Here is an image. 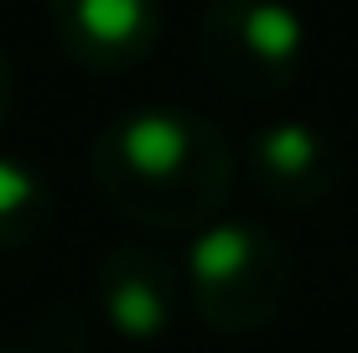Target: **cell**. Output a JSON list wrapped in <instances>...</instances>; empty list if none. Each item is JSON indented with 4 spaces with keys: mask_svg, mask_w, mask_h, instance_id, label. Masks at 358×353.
<instances>
[{
    "mask_svg": "<svg viewBox=\"0 0 358 353\" xmlns=\"http://www.w3.org/2000/svg\"><path fill=\"white\" fill-rule=\"evenodd\" d=\"M89 172L120 218L156 234H197L229 208L239 156L213 120L145 104L115 115L94 136Z\"/></svg>",
    "mask_w": 358,
    "mask_h": 353,
    "instance_id": "1",
    "label": "cell"
},
{
    "mask_svg": "<svg viewBox=\"0 0 358 353\" xmlns=\"http://www.w3.org/2000/svg\"><path fill=\"white\" fill-rule=\"evenodd\" d=\"M296 281L291 245L260 218H224L203 224L182 260V291H187L197 322L224 338H255L286 312Z\"/></svg>",
    "mask_w": 358,
    "mask_h": 353,
    "instance_id": "2",
    "label": "cell"
},
{
    "mask_svg": "<svg viewBox=\"0 0 358 353\" xmlns=\"http://www.w3.org/2000/svg\"><path fill=\"white\" fill-rule=\"evenodd\" d=\"M192 47L234 99H280L306 68V21L291 0H203Z\"/></svg>",
    "mask_w": 358,
    "mask_h": 353,
    "instance_id": "3",
    "label": "cell"
},
{
    "mask_svg": "<svg viewBox=\"0 0 358 353\" xmlns=\"http://www.w3.org/2000/svg\"><path fill=\"white\" fill-rule=\"evenodd\" d=\"M47 31L73 68L120 78L156 52L162 0H47Z\"/></svg>",
    "mask_w": 358,
    "mask_h": 353,
    "instance_id": "4",
    "label": "cell"
},
{
    "mask_svg": "<svg viewBox=\"0 0 358 353\" xmlns=\"http://www.w3.org/2000/svg\"><path fill=\"white\" fill-rule=\"evenodd\" d=\"M239 166L265 203L291 208V213L322 208L343 182L338 141L327 130L306 125V120H270V125H260L244 141Z\"/></svg>",
    "mask_w": 358,
    "mask_h": 353,
    "instance_id": "5",
    "label": "cell"
},
{
    "mask_svg": "<svg viewBox=\"0 0 358 353\" xmlns=\"http://www.w3.org/2000/svg\"><path fill=\"white\" fill-rule=\"evenodd\" d=\"M182 271L162 245H109L94 260V301L104 312V322L130 343H156L166 338V327L177 322L182 307Z\"/></svg>",
    "mask_w": 358,
    "mask_h": 353,
    "instance_id": "6",
    "label": "cell"
},
{
    "mask_svg": "<svg viewBox=\"0 0 358 353\" xmlns=\"http://www.w3.org/2000/svg\"><path fill=\"white\" fill-rule=\"evenodd\" d=\"M52 224V182L21 156H0V250H27Z\"/></svg>",
    "mask_w": 358,
    "mask_h": 353,
    "instance_id": "7",
    "label": "cell"
},
{
    "mask_svg": "<svg viewBox=\"0 0 358 353\" xmlns=\"http://www.w3.org/2000/svg\"><path fill=\"white\" fill-rule=\"evenodd\" d=\"M10 104H16V68H10L6 47H0V130H6V120H10Z\"/></svg>",
    "mask_w": 358,
    "mask_h": 353,
    "instance_id": "8",
    "label": "cell"
},
{
    "mask_svg": "<svg viewBox=\"0 0 358 353\" xmlns=\"http://www.w3.org/2000/svg\"><path fill=\"white\" fill-rule=\"evenodd\" d=\"M0 353H31V348H6V343H0Z\"/></svg>",
    "mask_w": 358,
    "mask_h": 353,
    "instance_id": "9",
    "label": "cell"
}]
</instances>
